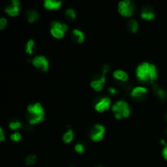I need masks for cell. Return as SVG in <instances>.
Wrapping results in <instances>:
<instances>
[{
    "label": "cell",
    "instance_id": "9a60e30c",
    "mask_svg": "<svg viewBox=\"0 0 167 167\" xmlns=\"http://www.w3.org/2000/svg\"><path fill=\"white\" fill-rule=\"evenodd\" d=\"M71 37L72 40L75 43L77 44H81L83 43L86 38L85 33L82 30L79 29H73L72 30V33H71Z\"/></svg>",
    "mask_w": 167,
    "mask_h": 167
},
{
    "label": "cell",
    "instance_id": "7c38bea8",
    "mask_svg": "<svg viewBox=\"0 0 167 167\" xmlns=\"http://www.w3.org/2000/svg\"><path fill=\"white\" fill-rule=\"evenodd\" d=\"M155 11L153 8L150 6H145L142 8L140 11V17L142 20L146 21H151L155 18Z\"/></svg>",
    "mask_w": 167,
    "mask_h": 167
},
{
    "label": "cell",
    "instance_id": "e0dca14e",
    "mask_svg": "<svg viewBox=\"0 0 167 167\" xmlns=\"http://www.w3.org/2000/svg\"><path fill=\"white\" fill-rule=\"evenodd\" d=\"M152 91L155 94V95L158 97V99L160 100H165V98L167 96L166 90L165 89H163L162 87H160L157 84H154L152 85Z\"/></svg>",
    "mask_w": 167,
    "mask_h": 167
},
{
    "label": "cell",
    "instance_id": "f546056e",
    "mask_svg": "<svg viewBox=\"0 0 167 167\" xmlns=\"http://www.w3.org/2000/svg\"><path fill=\"white\" fill-rule=\"evenodd\" d=\"M160 144H161V145H163V147H164V146L166 145V144H167L166 141H165V139H164V138H160Z\"/></svg>",
    "mask_w": 167,
    "mask_h": 167
},
{
    "label": "cell",
    "instance_id": "4dcf8cb0",
    "mask_svg": "<svg viewBox=\"0 0 167 167\" xmlns=\"http://www.w3.org/2000/svg\"><path fill=\"white\" fill-rule=\"evenodd\" d=\"M165 119H166V121H167V113H166V115H165Z\"/></svg>",
    "mask_w": 167,
    "mask_h": 167
},
{
    "label": "cell",
    "instance_id": "3957f363",
    "mask_svg": "<svg viewBox=\"0 0 167 167\" xmlns=\"http://www.w3.org/2000/svg\"><path fill=\"white\" fill-rule=\"evenodd\" d=\"M110 68H111V67H110L109 64H103L102 66L101 72L95 75L91 79L90 86L95 92H100L101 90H103L106 83V76L109 72Z\"/></svg>",
    "mask_w": 167,
    "mask_h": 167
},
{
    "label": "cell",
    "instance_id": "603a6c76",
    "mask_svg": "<svg viewBox=\"0 0 167 167\" xmlns=\"http://www.w3.org/2000/svg\"><path fill=\"white\" fill-rule=\"evenodd\" d=\"M37 155L35 154H29L24 159V162L26 165H33L37 161Z\"/></svg>",
    "mask_w": 167,
    "mask_h": 167
},
{
    "label": "cell",
    "instance_id": "d6986e66",
    "mask_svg": "<svg viewBox=\"0 0 167 167\" xmlns=\"http://www.w3.org/2000/svg\"><path fill=\"white\" fill-rule=\"evenodd\" d=\"M35 47H36V43L35 41L32 38L29 39L25 43L24 46V51L27 55H33L34 51H35Z\"/></svg>",
    "mask_w": 167,
    "mask_h": 167
},
{
    "label": "cell",
    "instance_id": "836d02e7",
    "mask_svg": "<svg viewBox=\"0 0 167 167\" xmlns=\"http://www.w3.org/2000/svg\"><path fill=\"white\" fill-rule=\"evenodd\" d=\"M71 167H74V166H71Z\"/></svg>",
    "mask_w": 167,
    "mask_h": 167
},
{
    "label": "cell",
    "instance_id": "7a4b0ae2",
    "mask_svg": "<svg viewBox=\"0 0 167 167\" xmlns=\"http://www.w3.org/2000/svg\"><path fill=\"white\" fill-rule=\"evenodd\" d=\"M26 118L30 125H35L43 121L45 118V109L42 103L34 102L27 106Z\"/></svg>",
    "mask_w": 167,
    "mask_h": 167
},
{
    "label": "cell",
    "instance_id": "f1b7e54d",
    "mask_svg": "<svg viewBox=\"0 0 167 167\" xmlns=\"http://www.w3.org/2000/svg\"><path fill=\"white\" fill-rule=\"evenodd\" d=\"M161 155H162L163 158L167 160V144L163 147L162 150H161Z\"/></svg>",
    "mask_w": 167,
    "mask_h": 167
},
{
    "label": "cell",
    "instance_id": "ba28073f",
    "mask_svg": "<svg viewBox=\"0 0 167 167\" xmlns=\"http://www.w3.org/2000/svg\"><path fill=\"white\" fill-rule=\"evenodd\" d=\"M106 133V128L100 123H96L93 125L90 130V139L94 143L100 142L103 138Z\"/></svg>",
    "mask_w": 167,
    "mask_h": 167
},
{
    "label": "cell",
    "instance_id": "30bf717a",
    "mask_svg": "<svg viewBox=\"0 0 167 167\" xmlns=\"http://www.w3.org/2000/svg\"><path fill=\"white\" fill-rule=\"evenodd\" d=\"M20 5L21 2L20 0H11L5 7V13L11 17L17 16L20 11Z\"/></svg>",
    "mask_w": 167,
    "mask_h": 167
},
{
    "label": "cell",
    "instance_id": "5bb4252c",
    "mask_svg": "<svg viewBox=\"0 0 167 167\" xmlns=\"http://www.w3.org/2000/svg\"><path fill=\"white\" fill-rule=\"evenodd\" d=\"M112 77L116 81L121 82V83H125L129 80V75L123 69H116L112 72Z\"/></svg>",
    "mask_w": 167,
    "mask_h": 167
},
{
    "label": "cell",
    "instance_id": "6da1fadb",
    "mask_svg": "<svg viewBox=\"0 0 167 167\" xmlns=\"http://www.w3.org/2000/svg\"><path fill=\"white\" fill-rule=\"evenodd\" d=\"M135 77L139 82L154 85L158 79L157 68L154 64L148 61H143L137 65L135 68Z\"/></svg>",
    "mask_w": 167,
    "mask_h": 167
},
{
    "label": "cell",
    "instance_id": "d6a6232c",
    "mask_svg": "<svg viewBox=\"0 0 167 167\" xmlns=\"http://www.w3.org/2000/svg\"><path fill=\"white\" fill-rule=\"evenodd\" d=\"M166 133H167V129H166Z\"/></svg>",
    "mask_w": 167,
    "mask_h": 167
},
{
    "label": "cell",
    "instance_id": "4fadbf2b",
    "mask_svg": "<svg viewBox=\"0 0 167 167\" xmlns=\"http://www.w3.org/2000/svg\"><path fill=\"white\" fill-rule=\"evenodd\" d=\"M63 2L60 0H44L43 7L48 11H57L62 7Z\"/></svg>",
    "mask_w": 167,
    "mask_h": 167
},
{
    "label": "cell",
    "instance_id": "1f68e13d",
    "mask_svg": "<svg viewBox=\"0 0 167 167\" xmlns=\"http://www.w3.org/2000/svg\"><path fill=\"white\" fill-rule=\"evenodd\" d=\"M96 167H103V166H102V165H98V166H96Z\"/></svg>",
    "mask_w": 167,
    "mask_h": 167
},
{
    "label": "cell",
    "instance_id": "4316f807",
    "mask_svg": "<svg viewBox=\"0 0 167 167\" xmlns=\"http://www.w3.org/2000/svg\"><path fill=\"white\" fill-rule=\"evenodd\" d=\"M108 92L111 95H116L118 94V90L114 86H110V87L108 88Z\"/></svg>",
    "mask_w": 167,
    "mask_h": 167
},
{
    "label": "cell",
    "instance_id": "484cf974",
    "mask_svg": "<svg viewBox=\"0 0 167 167\" xmlns=\"http://www.w3.org/2000/svg\"><path fill=\"white\" fill-rule=\"evenodd\" d=\"M7 19L6 17H1L0 18V30H3V29L7 27Z\"/></svg>",
    "mask_w": 167,
    "mask_h": 167
},
{
    "label": "cell",
    "instance_id": "44dd1931",
    "mask_svg": "<svg viewBox=\"0 0 167 167\" xmlns=\"http://www.w3.org/2000/svg\"><path fill=\"white\" fill-rule=\"evenodd\" d=\"M22 124L21 121L20 120H18V119H14V120H11L10 122L8 123V128L11 130H13L14 132L17 131L22 127Z\"/></svg>",
    "mask_w": 167,
    "mask_h": 167
},
{
    "label": "cell",
    "instance_id": "83f0119b",
    "mask_svg": "<svg viewBox=\"0 0 167 167\" xmlns=\"http://www.w3.org/2000/svg\"><path fill=\"white\" fill-rule=\"evenodd\" d=\"M5 140H6V134H5L3 128L1 126L0 127V142H3Z\"/></svg>",
    "mask_w": 167,
    "mask_h": 167
},
{
    "label": "cell",
    "instance_id": "9c48e42d",
    "mask_svg": "<svg viewBox=\"0 0 167 167\" xmlns=\"http://www.w3.org/2000/svg\"><path fill=\"white\" fill-rule=\"evenodd\" d=\"M112 100L107 95L99 96L96 99V100L94 102V109L96 112L102 113L106 111H108L112 107Z\"/></svg>",
    "mask_w": 167,
    "mask_h": 167
},
{
    "label": "cell",
    "instance_id": "5b68a950",
    "mask_svg": "<svg viewBox=\"0 0 167 167\" xmlns=\"http://www.w3.org/2000/svg\"><path fill=\"white\" fill-rule=\"evenodd\" d=\"M68 30V24L59 20H53L50 24V33L53 37L62 39Z\"/></svg>",
    "mask_w": 167,
    "mask_h": 167
},
{
    "label": "cell",
    "instance_id": "8992f818",
    "mask_svg": "<svg viewBox=\"0 0 167 167\" xmlns=\"http://www.w3.org/2000/svg\"><path fill=\"white\" fill-rule=\"evenodd\" d=\"M136 11V6L130 0H122L117 4V11L123 17H131Z\"/></svg>",
    "mask_w": 167,
    "mask_h": 167
},
{
    "label": "cell",
    "instance_id": "d4e9b609",
    "mask_svg": "<svg viewBox=\"0 0 167 167\" xmlns=\"http://www.w3.org/2000/svg\"><path fill=\"white\" fill-rule=\"evenodd\" d=\"M21 138H22V134L19 131L13 132V133L10 135V139H11L12 142H15V143L20 142V141L21 140Z\"/></svg>",
    "mask_w": 167,
    "mask_h": 167
},
{
    "label": "cell",
    "instance_id": "ffe728a7",
    "mask_svg": "<svg viewBox=\"0 0 167 167\" xmlns=\"http://www.w3.org/2000/svg\"><path fill=\"white\" fill-rule=\"evenodd\" d=\"M127 29L129 32L132 33H136L138 31V28H139V24H138V20L135 19H130L128 20L127 24Z\"/></svg>",
    "mask_w": 167,
    "mask_h": 167
},
{
    "label": "cell",
    "instance_id": "ac0fdd59",
    "mask_svg": "<svg viewBox=\"0 0 167 167\" xmlns=\"http://www.w3.org/2000/svg\"><path fill=\"white\" fill-rule=\"evenodd\" d=\"M75 137V133L73 131V129H68V130H66L64 132L63 135H62V140L66 144H68V143H72Z\"/></svg>",
    "mask_w": 167,
    "mask_h": 167
},
{
    "label": "cell",
    "instance_id": "277c9868",
    "mask_svg": "<svg viewBox=\"0 0 167 167\" xmlns=\"http://www.w3.org/2000/svg\"><path fill=\"white\" fill-rule=\"evenodd\" d=\"M111 110L114 114V117L117 120L127 118L130 115V108L129 103L124 99H119L112 104Z\"/></svg>",
    "mask_w": 167,
    "mask_h": 167
},
{
    "label": "cell",
    "instance_id": "7402d4cb",
    "mask_svg": "<svg viewBox=\"0 0 167 167\" xmlns=\"http://www.w3.org/2000/svg\"><path fill=\"white\" fill-rule=\"evenodd\" d=\"M64 15L68 20H74L77 18V12L75 11L74 9L72 8V7H68L64 11Z\"/></svg>",
    "mask_w": 167,
    "mask_h": 167
},
{
    "label": "cell",
    "instance_id": "2e32d148",
    "mask_svg": "<svg viewBox=\"0 0 167 167\" xmlns=\"http://www.w3.org/2000/svg\"><path fill=\"white\" fill-rule=\"evenodd\" d=\"M25 16H26L27 21L29 24H33L39 20L40 15L38 11H36L35 9H29L25 11Z\"/></svg>",
    "mask_w": 167,
    "mask_h": 167
},
{
    "label": "cell",
    "instance_id": "52a82bcc",
    "mask_svg": "<svg viewBox=\"0 0 167 167\" xmlns=\"http://www.w3.org/2000/svg\"><path fill=\"white\" fill-rule=\"evenodd\" d=\"M31 64L37 70L46 73L49 70L50 68V63H49L48 59L43 55H37L34 57L29 59Z\"/></svg>",
    "mask_w": 167,
    "mask_h": 167
},
{
    "label": "cell",
    "instance_id": "8fae6325",
    "mask_svg": "<svg viewBox=\"0 0 167 167\" xmlns=\"http://www.w3.org/2000/svg\"><path fill=\"white\" fill-rule=\"evenodd\" d=\"M147 93H148V90L146 86H134L130 90V94L133 99L136 100H143L146 98Z\"/></svg>",
    "mask_w": 167,
    "mask_h": 167
},
{
    "label": "cell",
    "instance_id": "cb8c5ba5",
    "mask_svg": "<svg viewBox=\"0 0 167 167\" xmlns=\"http://www.w3.org/2000/svg\"><path fill=\"white\" fill-rule=\"evenodd\" d=\"M74 151L78 154H83L86 151V147H85V144L81 142L77 143L74 145Z\"/></svg>",
    "mask_w": 167,
    "mask_h": 167
}]
</instances>
